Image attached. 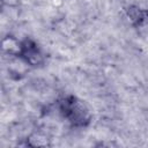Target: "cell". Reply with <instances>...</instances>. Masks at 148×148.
<instances>
[{"instance_id": "obj_1", "label": "cell", "mask_w": 148, "mask_h": 148, "mask_svg": "<svg viewBox=\"0 0 148 148\" xmlns=\"http://www.w3.org/2000/svg\"><path fill=\"white\" fill-rule=\"evenodd\" d=\"M62 110L66 117L75 124H84L88 121V111L86 110L84 105L73 97L62 103Z\"/></svg>"}]
</instances>
